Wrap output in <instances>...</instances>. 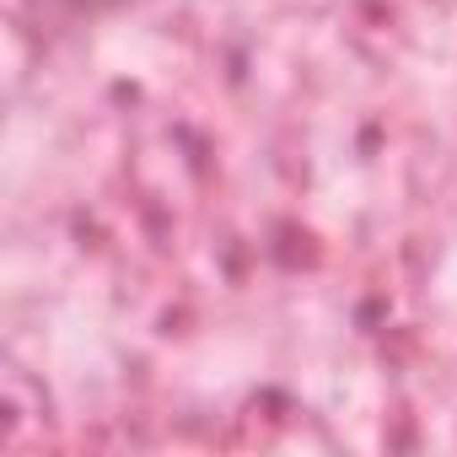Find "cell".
Here are the masks:
<instances>
[{"label": "cell", "instance_id": "6da1fadb", "mask_svg": "<svg viewBox=\"0 0 457 457\" xmlns=\"http://www.w3.org/2000/svg\"><path fill=\"white\" fill-rule=\"evenodd\" d=\"M71 6H87V12H97V6H119V0H71Z\"/></svg>", "mask_w": 457, "mask_h": 457}]
</instances>
